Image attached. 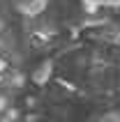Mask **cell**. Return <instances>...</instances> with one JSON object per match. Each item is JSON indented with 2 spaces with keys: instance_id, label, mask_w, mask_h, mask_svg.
Masks as SVG:
<instances>
[{
  "instance_id": "1",
  "label": "cell",
  "mask_w": 120,
  "mask_h": 122,
  "mask_svg": "<svg viewBox=\"0 0 120 122\" xmlns=\"http://www.w3.org/2000/svg\"><path fill=\"white\" fill-rule=\"evenodd\" d=\"M14 5H16V9H19L23 16L35 19V16H39V14L46 12L49 0H14Z\"/></svg>"
},
{
  "instance_id": "2",
  "label": "cell",
  "mask_w": 120,
  "mask_h": 122,
  "mask_svg": "<svg viewBox=\"0 0 120 122\" xmlns=\"http://www.w3.org/2000/svg\"><path fill=\"white\" fill-rule=\"evenodd\" d=\"M51 76H53V62L51 60H42V62L35 65L30 78H33L35 85H46V83L51 81Z\"/></svg>"
},
{
  "instance_id": "4",
  "label": "cell",
  "mask_w": 120,
  "mask_h": 122,
  "mask_svg": "<svg viewBox=\"0 0 120 122\" xmlns=\"http://www.w3.org/2000/svg\"><path fill=\"white\" fill-rule=\"evenodd\" d=\"M0 32H2V21H0Z\"/></svg>"
},
{
  "instance_id": "3",
  "label": "cell",
  "mask_w": 120,
  "mask_h": 122,
  "mask_svg": "<svg viewBox=\"0 0 120 122\" xmlns=\"http://www.w3.org/2000/svg\"><path fill=\"white\" fill-rule=\"evenodd\" d=\"M90 7H120V0H83Z\"/></svg>"
}]
</instances>
